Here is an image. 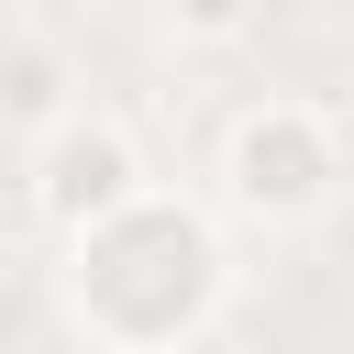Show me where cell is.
<instances>
[{"label": "cell", "instance_id": "cell-3", "mask_svg": "<svg viewBox=\"0 0 354 354\" xmlns=\"http://www.w3.org/2000/svg\"><path fill=\"white\" fill-rule=\"evenodd\" d=\"M188 22H232V0H188Z\"/></svg>", "mask_w": 354, "mask_h": 354}, {"label": "cell", "instance_id": "cell-2", "mask_svg": "<svg viewBox=\"0 0 354 354\" xmlns=\"http://www.w3.org/2000/svg\"><path fill=\"white\" fill-rule=\"evenodd\" d=\"M122 199H133V155L111 133H66L55 144V177H44V210L77 221V210H122Z\"/></svg>", "mask_w": 354, "mask_h": 354}, {"label": "cell", "instance_id": "cell-1", "mask_svg": "<svg viewBox=\"0 0 354 354\" xmlns=\"http://www.w3.org/2000/svg\"><path fill=\"white\" fill-rule=\"evenodd\" d=\"M243 199L254 210H310L321 199V144L299 122H254L243 133Z\"/></svg>", "mask_w": 354, "mask_h": 354}]
</instances>
